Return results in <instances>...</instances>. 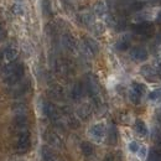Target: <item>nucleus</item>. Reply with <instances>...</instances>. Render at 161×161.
I'll list each match as a JSON object with an SVG mask.
<instances>
[{
	"label": "nucleus",
	"mask_w": 161,
	"mask_h": 161,
	"mask_svg": "<svg viewBox=\"0 0 161 161\" xmlns=\"http://www.w3.org/2000/svg\"><path fill=\"white\" fill-rule=\"evenodd\" d=\"M41 153H42V161H60L56 154L47 146H43Z\"/></svg>",
	"instance_id": "4468645a"
},
{
	"label": "nucleus",
	"mask_w": 161,
	"mask_h": 161,
	"mask_svg": "<svg viewBox=\"0 0 161 161\" xmlns=\"http://www.w3.org/2000/svg\"><path fill=\"white\" fill-rule=\"evenodd\" d=\"M135 130H136V131H138L140 135H142V136L147 135V133H149L146 124H145L142 120H140V119H138V120L135 121Z\"/></svg>",
	"instance_id": "a211bd4d"
},
{
	"label": "nucleus",
	"mask_w": 161,
	"mask_h": 161,
	"mask_svg": "<svg viewBox=\"0 0 161 161\" xmlns=\"http://www.w3.org/2000/svg\"><path fill=\"white\" fill-rule=\"evenodd\" d=\"M43 138L51 146H55V147H62L63 146V140L61 139L60 135L53 130H46L45 134H43Z\"/></svg>",
	"instance_id": "0eeeda50"
},
{
	"label": "nucleus",
	"mask_w": 161,
	"mask_h": 161,
	"mask_svg": "<svg viewBox=\"0 0 161 161\" xmlns=\"http://www.w3.org/2000/svg\"><path fill=\"white\" fill-rule=\"evenodd\" d=\"M117 48L119 50V51H125V50H128L129 48V46H130V40L128 39V37H123L120 40L117 42Z\"/></svg>",
	"instance_id": "aec40b11"
},
{
	"label": "nucleus",
	"mask_w": 161,
	"mask_h": 161,
	"mask_svg": "<svg viewBox=\"0 0 161 161\" xmlns=\"http://www.w3.org/2000/svg\"><path fill=\"white\" fill-rule=\"evenodd\" d=\"M86 89L88 92V94L91 96V98L97 105L102 104V94H101V87L97 78L93 75H88L87 80H86Z\"/></svg>",
	"instance_id": "f03ea898"
},
{
	"label": "nucleus",
	"mask_w": 161,
	"mask_h": 161,
	"mask_svg": "<svg viewBox=\"0 0 161 161\" xmlns=\"http://www.w3.org/2000/svg\"><path fill=\"white\" fill-rule=\"evenodd\" d=\"M160 96H161V89H156V91H154V92H151L149 94V98L151 101H156V99H159Z\"/></svg>",
	"instance_id": "c756f323"
},
{
	"label": "nucleus",
	"mask_w": 161,
	"mask_h": 161,
	"mask_svg": "<svg viewBox=\"0 0 161 161\" xmlns=\"http://www.w3.org/2000/svg\"><path fill=\"white\" fill-rule=\"evenodd\" d=\"M80 21L84 25H89L93 22V15L89 13H83V14H80Z\"/></svg>",
	"instance_id": "b1692460"
},
{
	"label": "nucleus",
	"mask_w": 161,
	"mask_h": 161,
	"mask_svg": "<svg viewBox=\"0 0 161 161\" xmlns=\"http://www.w3.org/2000/svg\"><path fill=\"white\" fill-rule=\"evenodd\" d=\"M42 112H43V114L52 121L56 126L62 128L66 124V121H64L63 117H62V113H60V110L51 102H43V104H42Z\"/></svg>",
	"instance_id": "f257e3e1"
},
{
	"label": "nucleus",
	"mask_w": 161,
	"mask_h": 161,
	"mask_svg": "<svg viewBox=\"0 0 161 161\" xmlns=\"http://www.w3.org/2000/svg\"><path fill=\"white\" fill-rule=\"evenodd\" d=\"M131 88H133L135 92H138L139 94H141V96H142V94L145 93V91H146V88H145V86H144V84H141V83H136V82H135V83H133Z\"/></svg>",
	"instance_id": "a878e982"
},
{
	"label": "nucleus",
	"mask_w": 161,
	"mask_h": 161,
	"mask_svg": "<svg viewBox=\"0 0 161 161\" xmlns=\"http://www.w3.org/2000/svg\"><path fill=\"white\" fill-rule=\"evenodd\" d=\"M5 37H6V31L0 26V42H3L5 40Z\"/></svg>",
	"instance_id": "7c9ffc66"
},
{
	"label": "nucleus",
	"mask_w": 161,
	"mask_h": 161,
	"mask_svg": "<svg viewBox=\"0 0 161 161\" xmlns=\"http://www.w3.org/2000/svg\"><path fill=\"white\" fill-rule=\"evenodd\" d=\"M129 98H130V101L133 102L134 104H139V102L141 99V94H139L138 92H135L133 88L130 89V93H129Z\"/></svg>",
	"instance_id": "5701e85b"
},
{
	"label": "nucleus",
	"mask_w": 161,
	"mask_h": 161,
	"mask_svg": "<svg viewBox=\"0 0 161 161\" xmlns=\"http://www.w3.org/2000/svg\"><path fill=\"white\" fill-rule=\"evenodd\" d=\"M50 94L53 98H56V99H62V97H63V89H62V87L58 86V84H53V86L50 87Z\"/></svg>",
	"instance_id": "dca6fc26"
},
{
	"label": "nucleus",
	"mask_w": 161,
	"mask_h": 161,
	"mask_svg": "<svg viewBox=\"0 0 161 161\" xmlns=\"http://www.w3.org/2000/svg\"><path fill=\"white\" fill-rule=\"evenodd\" d=\"M24 75H25V67H24V64H22V63H18L16 68H15L6 78H4V82H5L6 84H9V86H14V84L19 83V82L22 80Z\"/></svg>",
	"instance_id": "39448f33"
},
{
	"label": "nucleus",
	"mask_w": 161,
	"mask_h": 161,
	"mask_svg": "<svg viewBox=\"0 0 161 161\" xmlns=\"http://www.w3.org/2000/svg\"><path fill=\"white\" fill-rule=\"evenodd\" d=\"M13 10H14V13H19V14H21V9L19 8V5H14Z\"/></svg>",
	"instance_id": "473e14b6"
},
{
	"label": "nucleus",
	"mask_w": 161,
	"mask_h": 161,
	"mask_svg": "<svg viewBox=\"0 0 161 161\" xmlns=\"http://www.w3.org/2000/svg\"><path fill=\"white\" fill-rule=\"evenodd\" d=\"M31 146V138H30V131L22 130L19 131V138H18V142H16V150L20 154H25L30 150Z\"/></svg>",
	"instance_id": "7ed1b4c3"
},
{
	"label": "nucleus",
	"mask_w": 161,
	"mask_h": 161,
	"mask_svg": "<svg viewBox=\"0 0 161 161\" xmlns=\"http://www.w3.org/2000/svg\"><path fill=\"white\" fill-rule=\"evenodd\" d=\"M42 9H43V13L45 14L50 15V13H51V4H50L48 0H43L42 1Z\"/></svg>",
	"instance_id": "cd10ccee"
},
{
	"label": "nucleus",
	"mask_w": 161,
	"mask_h": 161,
	"mask_svg": "<svg viewBox=\"0 0 161 161\" xmlns=\"http://www.w3.org/2000/svg\"><path fill=\"white\" fill-rule=\"evenodd\" d=\"M61 41H62L63 47L67 51H69V52H76L77 51V42L71 34H63L62 37H61Z\"/></svg>",
	"instance_id": "1a4fd4ad"
},
{
	"label": "nucleus",
	"mask_w": 161,
	"mask_h": 161,
	"mask_svg": "<svg viewBox=\"0 0 161 161\" xmlns=\"http://www.w3.org/2000/svg\"><path fill=\"white\" fill-rule=\"evenodd\" d=\"M129 150H130L131 153H138V151L140 150V146H139V144H138L136 141H131V142L129 144Z\"/></svg>",
	"instance_id": "c85d7f7f"
},
{
	"label": "nucleus",
	"mask_w": 161,
	"mask_h": 161,
	"mask_svg": "<svg viewBox=\"0 0 161 161\" xmlns=\"http://www.w3.org/2000/svg\"><path fill=\"white\" fill-rule=\"evenodd\" d=\"M29 82H19V83H16V84H14V86H10L11 88L9 89V92H10V94L11 96H14V97H20V96H24L26 92H27V89H29Z\"/></svg>",
	"instance_id": "9d476101"
},
{
	"label": "nucleus",
	"mask_w": 161,
	"mask_h": 161,
	"mask_svg": "<svg viewBox=\"0 0 161 161\" xmlns=\"http://www.w3.org/2000/svg\"><path fill=\"white\" fill-rule=\"evenodd\" d=\"M141 75H142L144 77H146L147 80H153L154 76H155V71H154L150 66H142V68H141Z\"/></svg>",
	"instance_id": "6ab92c4d"
},
{
	"label": "nucleus",
	"mask_w": 161,
	"mask_h": 161,
	"mask_svg": "<svg viewBox=\"0 0 161 161\" xmlns=\"http://www.w3.org/2000/svg\"><path fill=\"white\" fill-rule=\"evenodd\" d=\"M83 48H84V52H87V55H89V56H94L99 52L98 43L96 42V40H93L91 37H86L83 40Z\"/></svg>",
	"instance_id": "6e6552de"
},
{
	"label": "nucleus",
	"mask_w": 161,
	"mask_h": 161,
	"mask_svg": "<svg viewBox=\"0 0 161 161\" xmlns=\"http://www.w3.org/2000/svg\"><path fill=\"white\" fill-rule=\"evenodd\" d=\"M80 150H82V154H83L84 156H91V155L94 153L93 145H92L91 142H88V141H83V142L80 144Z\"/></svg>",
	"instance_id": "f3484780"
},
{
	"label": "nucleus",
	"mask_w": 161,
	"mask_h": 161,
	"mask_svg": "<svg viewBox=\"0 0 161 161\" xmlns=\"http://www.w3.org/2000/svg\"><path fill=\"white\" fill-rule=\"evenodd\" d=\"M155 30V25L150 21H142L133 26V31L138 35H151Z\"/></svg>",
	"instance_id": "423d86ee"
},
{
	"label": "nucleus",
	"mask_w": 161,
	"mask_h": 161,
	"mask_svg": "<svg viewBox=\"0 0 161 161\" xmlns=\"http://www.w3.org/2000/svg\"><path fill=\"white\" fill-rule=\"evenodd\" d=\"M158 22H159V24H161V11L159 13V15H158Z\"/></svg>",
	"instance_id": "c9c22d12"
},
{
	"label": "nucleus",
	"mask_w": 161,
	"mask_h": 161,
	"mask_svg": "<svg viewBox=\"0 0 161 161\" xmlns=\"http://www.w3.org/2000/svg\"><path fill=\"white\" fill-rule=\"evenodd\" d=\"M89 134H91V136L96 141H101L102 139L104 138L105 128H104L103 124H94V125L89 129Z\"/></svg>",
	"instance_id": "9b49d317"
},
{
	"label": "nucleus",
	"mask_w": 161,
	"mask_h": 161,
	"mask_svg": "<svg viewBox=\"0 0 161 161\" xmlns=\"http://www.w3.org/2000/svg\"><path fill=\"white\" fill-rule=\"evenodd\" d=\"M103 161H119V160H118L114 155H107V156H105V159H104Z\"/></svg>",
	"instance_id": "2f4dec72"
},
{
	"label": "nucleus",
	"mask_w": 161,
	"mask_h": 161,
	"mask_svg": "<svg viewBox=\"0 0 161 161\" xmlns=\"http://www.w3.org/2000/svg\"><path fill=\"white\" fill-rule=\"evenodd\" d=\"M130 56L131 58L135 61H145L147 58V51L144 47H134L130 51Z\"/></svg>",
	"instance_id": "ddd939ff"
},
{
	"label": "nucleus",
	"mask_w": 161,
	"mask_h": 161,
	"mask_svg": "<svg viewBox=\"0 0 161 161\" xmlns=\"http://www.w3.org/2000/svg\"><path fill=\"white\" fill-rule=\"evenodd\" d=\"M77 114H78V117H80L82 119H88L91 117V114H92V107H91V104H83V105H80V108H78V110H77Z\"/></svg>",
	"instance_id": "2eb2a0df"
},
{
	"label": "nucleus",
	"mask_w": 161,
	"mask_h": 161,
	"mask_svg": "<svg viewBox=\"0 0 161 161\" xmlns=\"http://www.w3.org/2000/svg\"><path fill=\"white\" fill-rule=\"evenodd\" d=\"M84 91H87L86 89V87L82 84V83H76L75 86H73V88H72V91H71V96H72V99L76 102L80 101L82 98H83V96H84Z\"/></svg>",
	"instance_id": "f8f14e48"
},
{
	"label": "nucleus",
	"mask_w": 161,
	"mask_h": 161,
	"mask_svg": "<svg viewBox=\"0 0 161 161\" xmlns=\"http://www.w3.org/2000/svg\"><path fill=\"white\" fill-rule=\"evenodd\" d=\"M158 146H159V149H161V135L158 136Z\"/></svg>",
	"instance_id": "f704fd0d"
},
{
	"label": "nucleus",
	"mask_w": 161,
	"mask_h": 161,
	"mask_svg": "<svg viewBox=\"0 0 161 161\" xmlns=\"http://www.w3.org/2000/svg\"><path fill=\"white\" fill-rule=\"evenodd\" d=\"M19 56V50L15 46H8L0 51V62L4 64L15 62Z\"/></svg>",
	"instance_id": "20e7f679"
},
{
	"label": "nucleus",
	"mask_w": 161,
	"mask_h": 161,
	"mask_svg": "<svg viewBox=\"0 0 161 161\" xmlns=\"http://www.w3.org/2000/svg\"><path fill=\"white\" fill-rule=\"evenodd\" d=\"M105 5H104V3H102V1H98L96 5H94V14L97 15V16H103V15H105Z\"/></svg>",
	"instance_id": "4be33fe9"
},
{
	"label": "nucleus",
	"mask_w": 161,
	"mask_h": 161,
	"mask_svg": "<svg viewBox=\"0 0 161 161\" xmlns=\"http://www.w3.org/2000/svg\"><path fill=\"white\" fill-rule=\"evenodd\" d=\"M147 161H161V149H153L149 154Z\"/></svg>",
	"instance_id": "412c9836"
},
{
	"label": "nucleus",
	"mask_w": 161,
	"mask_h": 161,
	"mask_svg": "<svg viewBox=\"0 0 161 161\" xmlns=\"http://www.w3.org/2000/svg\"><path fill=\"white\" fill-rule=\"evenodd\" d=\"M109 142L110 144H115L117 142V129L114 126H112L110 130H109Z\"/></svg>",
	"instance_id": "bb28decb"
},
{
	"label": "nucleus",
	"mask_w": 161,
	"mask_h": 161,
	"mask_svg": "<svg viewBox=\"0 0 161 161\" xmlns=\"http://www.w3.org/2000/svg\"><path fill=\"white\" fill-rule=\"evenodd\" d=\"M144 6H145L144 1H134L130 4V10L131 11H140Z\"/></svg>",
	"instance_id": "393cba45"
},
{
	"label": "nucleus",
	"mask_w": 161,
	"mask_h": 161,
	"mask_svg": "<svg viewBox=\"0 0 161 161\" xmlns=\"http://www.w3.org/2000/svg\"><path fill=\"white\" fill-rule=\"evenodd\" d=\"M156 75L161 78V63L158 66V68H156Z\"/></svg>",
	"instance_id": "72a5a7b5"
}]
</instances>
